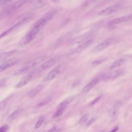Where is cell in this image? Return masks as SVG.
<instances>
[{"label": "cell", "instance_id": "6da1fadb", "mask_svg": "<svg viewBox=\"0 0 132 132\" xmlns=\"http://www.w3.org/2000/svg\"><path fill=\"white\" fill-rule=\"evenodd\" d=\"M27 0H19L5 7L0 13V19H3L11 14L13 12L24 5Z\"/></svg>", "mask_w": 132, "mask_h": 132}, {"label": "cell", "instance_id": "7a4b0ae2", "mask_svg": "<svg viewBox=\"0 0 132 132\" xmlns=\"http://www.w3.org/2000/svg\"><path fill=\"white\" fill-rule=\"evenodd\" d=\"M42 28L43 27L41 26L35 24L31 30L21 40L20 44L21 45H26L30 43L35 38L36 35L39 32Z\"/></svg>", "mask_w": 132, "mask_h": 132}, {"label": "cell", "instance_id": "3957f363", "mask_svg": "<svg viewBox=\"0 0 132 132\" xmlns=\"http://www.w3.org/2000/svg\"><path fill=\"white\" fill-rule=\"evenodd\" d=\"M45 58L43 57H38L36 59H34V60L30 61L26 65H25L24 67L21 68V69L16 71L15 73H14V75H18V74H20L23 73H24L26 71H27L28 70H29V69L35 67V66L37 65L38 64H39L40 63H41V62H42L44 60Z\"/></svg>", "mask_w": 132, "mask_h": 132}, {"label": "cell", "instance_id": "277c9868", "mask_svg": "<svg viewBox=\"0 0 132 132\" xmlns=\"http://www.w3.org/2000/svg\"><path fill=\"white\" fill-rule=\"evenodd\" d=\"M124 73V70L120 69L115 70L109 73H104L101 76L102 79L104 80H113L114 79L119 76L123 75Z\"/></svg>", "mask_w": 132, "mask_h": 132}, {"label": "cell", "instance_id": "5b68a950", "mask_svg": "<svg viewBox=\"0 0 132 132\" xmlns=\"http://www.w3.org/2000/svg\"><path fill=\"white\" fill-rule=\"evenodd\" d=\"M93 39H88L86 41L81 43L80 45H79L76 48L73 49L70 52V54H76L80 53L82 52L85 50L90 45H91L92 43H93Z\"/></svg>", "mask_w": 132, "mask_h": 132}, {"label": "cell", "instance_id": "8992f818", "mask_svg": "<svg viewBox=\"0 0 132 132\" xmlns=\"http://www.w3.org/2000/svg\"><path fill=\"white\" fill-rule=\"evenodd\" d=\"M121 7V5L120 4H116L108 7H107L102 10L98 14L99 15H108L112 14L117 11H118Z\"/></svg>", "mask_w": 132, "mask_h": 132}, {"label": "cell", "instance_id": "52a82bcc", "mask_svg": "<svg viewBox=\"0 0 132 132\" xmlns=\"http://www.w3.org/2000/svg\"><path fill=\"white\" fill-rule=\"evenodd\" d=\"M20 60L16 58H11L5 61L3 63H2V64L0 65V73L16 64Z\"/></svg>", "mask_w": 132, "mask_h": 132}, {"label": "cell", "instance_id": "ba28073f", "mask_svg": "<svg viewBox=\"0 0 132 132\" xmlns=\"http://www.w3.org/2000/svg\"><path fill=\"white\" fill-rule=\"evenodd\" d=\"M113 38H109L108 39L105 41H104L103 42L100 43V44H98V45H97L92 50V52L94 53H98L105 48H106L107 47H109L113 42Z\"/></svg>", "mask_w": 132, "mask_h": 132}, {"label": "cell", "instance_id": "9c48e42d", "mask_svg": "<svg viewBox=\"0 0 132 132\" xmlns=\"http://www.w3.org/2000/svg\"><path fill=\"white\" fill-rule=\"evenodd\" d=\"M27 19V18H23L21 21H19V22H18L16 24H15V25H14L13 26H12V27H11L10 28H9L8 29H7V30L4 31L2 34H1L0 35V39L6 36H7L9 34H10V32L14 31L15 30L17 29L18 28H19L20 26H21L23 24H24L26 22V20Z\"/></svg>", "mask_w": 132, "mask_h": 132}, {"label": "cell", "instance_id": "30bf717a", "mask_svg": "<svg viewBox=\"0 0 132 132\" xmlns=\"http://www.w3.org/2000/svg\"><path fill=\"white\" fill-rule=\"evenodd\" d=\"M92 35V31H88L83 35H81V36L76 37V38L74 39L71 42V45H76L80 43H82L87 40H88V39Z\"/></svg>", "mask_w": 132, "mask_h": 132}, {"label": "cell", "instance_id": "8fae6325", "mask_svg": "<svg viewBox=\"0 0 132 132\" xmlns=\"http://www.w3.org/2000/svg\"><path fill=\"white\" fill-rule=\"evenodd\" d=\"M131 19V14L127 15H125V16H122L121 17H119L117 18H116L112 20H111L109 22L110 25H115V24H120L123 22H125L127 21H128L130 20Z\"/></svg>", "mask_w": 132, "mask_h": 132}, {"label": "cell", "instance_id": "7c38bea8", "mask_svg": "<svg viewBox=\"0 0 132 132\" xmlns=\"http://www.w3.org/2000/svg\"><path fill=\"white\" fill-rule=\"evenodd\" d=\"M28 1L33 7L37 8L44 7L48 4L47 0H28Z\"/></svg>", "mask_w": 132, "mask_h": 132}, {"label": "cell", "instance_id": "4fadbf2b", "mask_svg": "<svg viewBox=\"0 0 132 132\" xmlns=\"http://www.w3.org/2000/svg\"><path fill=\"white\" fill-rule=\"evenodd\" d=\"M60 65L57 66L47 74L46 76V79L47 80H52L59 74L60 71Z\"/></svg>", "mask_w": 132, "mask_h": 132}, {"label": "cell", "instance_id": "5bb4252c", "mask_svg": "<svg viewBox=\"0 0 132 132\" xmlns=\"http://www.w3.org/2000/svg\"><path fill=\"white\" fill-rule=\"evenodd\" d=\"M32 75L31 74H27L24 76L20 81L16 84L15 87L16 88H21L24 86H25L32 78Z\"/></svg>", "mask_w": 132, "mask_h": 132}, {"label": "cell", "instance_id": "9a60e30c", "mask_svg": "<svg viewBox=\"0 0 132 132\" xmlns=\"http://www.w3.org/2000/svg\"><path fill=\"white\" fill-rule=\"evenodd\" d=\"M57 60V58L55 57V58H53L45 61L44 63H43L40 66L41 70V71L42 70H44L50 68V67H52L53 65H54L56 63Z\"/></svg>", "mask_w": 132, "mask_h": 132}, {"label": "cell", "instance_id": "2e32d148", "mask_svg": "<svg viewBox=\"0 0 132 132\" xmlns=\"http://www.w3.org/2000/svg\"><path fill=\"white\" fill-rule=\"evenodd\" d=\"M99 81V79L97 77H95L88 84H87L83 89V92L87 93L91 90Z\"/></svg>", "mask_w": 132, "mask_h": 132}, {"label": "cell", "instance_id": "e0dca14e", "mask_svg": "<svg viewBox=\"0 0 132 132\" xmlns=\"http://www.w3.org/2000/svg\"><path fill=\"white\" fill-rule=\"evenodd\" d=\"M44 86L42 85H40L38 86H37L36 87H35V88L31 89L30 91H29L27 94V96H28L29 97H33L35 96H36L40 91H41L42 90V89L43 88Z\"/></svg>", "mask_w": 132, "mask_h": 132}, {"label": "cell", "instance_id": "ac0fdd59", "mask_svg": "<svg viewBox=\"0 0 132 132\" xmlns=\"http://www.w3.org/2000/svg\"><path fill=\"white\" fill-rule=\"evenodd\" d=\"M122 105V102L121 101H119L115 103L109 109V114L110 116H113L114 115L118 110L121 108Z\"/></svg>", "mask_w": 132, "mask_h": 132}, {"label": "cell", "instance_id": "d6986e66", "mask_svg": "<svg viewBox=\"0 0 132 132\" xmlns=\"http://www.w3.org/2000/svg\"><path fill=\"white\" fill-rule=\"evenodd\" d=\"M17 52L16 50L10 51L7 52H4L0 54V61H2L4 60L7 59L8 58L10 57L11 56L13 55L14 54Z\"/></svg>", "mask_w": 132, "mask_h": 132}, {"label": "cell", "instance_id": "ffe728a7", "mask_svg": "<svg viewBox=\"0 0 132 132\" xmlns=\"http://www.w3.org/2000/svg\"><path fill=\"white\" fill-rule=\"evenodd\" d=\"M22 111V109H17V110L14 111L10 114H9L8 116V117H7V122H12L18 117V116L20 114V113Z\"/></svg>", "mask_w": 132, "mask_h": 132}, {"label": "cell", "instance_id": "44dd1931", "mask_svg": "<svg viewBox=\"0 0 132 132\" xmlns=\"http://www.w3.org/2000/svg\"><path fill=\"white\" fill-rule=\"evenodd\" d=\"M74 100V97L73 96L69 97L64 101H63L59 105L58 108H65L68 105H69Z\"/></svg>", "mask_w": 132, "mask_h": 132}, {"label": "cell", "instance_id": "7402d4cb", "mask_svg": "<svg viewBox=\"0 0 132 132\" xmlns=\"http://www.w3.org/2000/svg\"><path fill=\"white\" fill-rule=\"evenodd\" d=\"M124 62V59H123V58L118 59L117 61H114L113 63H112V64L109 67V69L110 70H113L115 68H118V67L121 66L123 64Z\"/></svg>", "mask_w": 132, "mask_h": 132}, {"label": "cell", "instance_id": "603a6c76", "mask_svg": "<svg viewBox=\"0 0 132 132\" xmlns=\"http://www.w3.org/2000/svg\"><path fill=\"white\" fill-rule=\"evenodd\" d=\"M52 98L51 97H46L44 100H43L42 102H41L39 103H38V105H37V107H42V106L47 104L48 103H49L52 101Z\"/></svg>", "mask_w": 132, "mask_h": 132}, {"label": "cell", "instance_id": "cb8c5ba5", "mask_svg": "<svg viewBox=\"0 0 132 132\" xmlns=\"http://www.w3.org/2000/svg\"><path fill=\"white\" fill-rule=\"evenodd\" d=\"M44 119H45L44 116H41V117H40V118L39 119V120L36 122V123L35 125V129L39 128L42 125V124H43V123L44 121Z\"/></svg>", "mask_w": 132, "mask_h": 132}, {"label": "cell", "instance_id": "d4e9b609", "mask_svg": "<svg viewBox=\"0 0 132 132\" xmlns=\"http://www.w3.org/2000/svg\"><path fill=\"white\" fill-rule=\"evenodd\" d=\"M89 113H86L85 114H84L79 120V124H83L84 123H85L89 119Z\"/></svg>", "mask_w": 132, "mask_h": 132}, {"label": "cell", "instance_id": "484cf974", "mask_svg": "<svg viewBox=\"0 0 132 132\" xmlns=\"http://www.w3.org/2000/svg\"><path fill=\"white\" fill-rule=\"evenodd\" d=\"M8 100V98H6L2 100L1 102H0V111L3 110L5 108L7 104Z\"/></svg>", "mask_w": 132, "mask_h": 132}, {"label": "cell", "instance_id": "4316f807", "mask_svg": "<svg viewBox=\"0 0 132 132\" xmlns=\"http://www.w3.org/2000/svg\"><path fill=\"white\" fill-rule=\"evenodd\" d=\"M65 108H58L56 112L55 116L56 117H60L64 112Z\"/></svg>", "mask_w": 132, "mask_h": 132}, {"label": "cell", "instance_id": "83f0119b", "mask_svg": "<svg viewBox=\"0 0 132 132\" xmlns=\"http://www.w3.org/2000/svg\"><path fill=\"white\" fill-rule=\"evenodd\" d=\"M9 129V126L7 124H5L0 127V132H7Z\"/></svg>", "mask_w": 132, "mask_h": 132}, {"label": "cell", "instance_id": "f1b7e54d", "mask_svg": "<svg viewBox=\"0 0 132 132\" xmlns=\"http://www.w3.org/2000/svg\"><path fill=\"white\" fill-rule=\"evenodd\" d=\"M106 59V58H105V59H104V58H102V59H98V60H94V61L92 62V64L93 65H95L100 64L103 61H104V60H105Z\"/></svg>", "mask_w": 132, "mask_h": 132}, {"label": "cell", "instance_id": "f546056e", "mask_svg": "<svg viewBox=\"0 0 132 132\" xmlns=\"http://www.w3.org/2000/svg\"><path fill=\"white\" fill-rule=\"evenodd\" d=\"M96 120V118H93L92 119H91L90 120H89L88 122L86 124V126H90L91 124H92Z\"/></svg>", "mask_w": 132, "mask_h": 132}, {"label": "cell", "instance_id": "4dcf8cb0", "mask_svg": "<svg viewBox=\"0 0 132 132\" xmlns=\"http://www.w3.org/2000/svg\"><path fill=\"white\" fill-rule=\"evenodd\" d=\"M102 95H100L99 96H97V97H96V98L91 102V105H93L94 104H95V103H96L102 98Z\"/></svg>", "mask_w": 132, "mask_h": 132}, {"label": "cell", "instance_id": "1f68e13d", "mask_svg": "<svg viewBox=\"0 0 132 132\" xmlns=\"http://www.w3.org/2000/svg\"><path fill=\"white\" fill-rule=\"evenodd\" d=\"M9 2V0H0V6H4Z\"/></svg>", "mask_w": 132, "mask_h": 132}, {"label": "cell", "instance_id": "d6a6232c", "mask_svg": "<svg viewBox=\"0 0 132 132\" xmlns=\"http://www.w3.org/2000/svg\"><path fill=\"white\" fill-rule=\"evenodd\" d=\"M6 81V80L5 79H0V88L4 86Z\"/></svg>", "mask_w": 132, "mask_h": 132}, {"label": "cell", "instance_id": "836d02e7", "mask_svg": "<svg viewBox=\"0 0 132 132\" xmlns=\"http://www.w3.org/2000/svg\"><path fill=\"white\" fill-rule=\"evenodd\" d=\"M118 129H119V127H118V126H117V127H114V128L112 130H111L110 132H117V130H118Z\"/></svg>", "mask_w": 132, "mask_h": 132}, {"label": "cell", "instance_id": "e575fe53", "mask_svg": "<svg viewBox=\"0 0 132 132\" xmlns=\"http://www.w3.org/2000/svg\"><path fill=\"white\" fill-rule=\"evenodd\" d=\"M55 127H53L52 128H51L50 130H48V131H47V132H54L55 131Z\"/></svg>", "mask_w": 132, "mask_h": 132}, {"label": "cell", "instance_id": "d590c367", "mask_svg": "<svg viewBox=\"0 0 132 132\" xmlns=\"http://www.w3.org/2000/svg\"><path fill=\"white\" fill-rule=\"evenodd\" d=\"M51 2H52L53 3H58L60 0H50Z\"/></svg>", "mask_w": 132, "mask_h": 132}, {"label": "cell", "instance_id": "8d00e7d4", "mask_svg": "<svg viewBox=\"0 0 132 132\" xmlns=\"http://www.w3.org/2000/svg\"><path fill=\"white\" fill-rule=\"evenodd\" d=\"M13 1V0H9V2H11V1Z\"/></svg>", "mask_w": 132, "mask_h": 132}]
</instances>
